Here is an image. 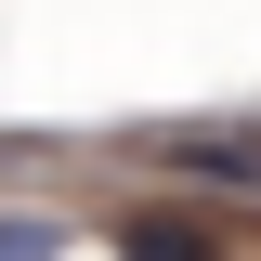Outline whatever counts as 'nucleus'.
<instances>
[{
	"instance_id": "f03ea898",
	"label": "nucleus",
	"mask_w": 261,
	"mask_h": 261,
	"mask_svg": "<svg viewBox=\"0 0 261 261\" xmlns=\"http://www.w3.org/2000/svg\"><path fill=\"white\" fill-rule=\"evenodd\" d=\"M0 261H53V222H27V209H0Z\"/></svg>"
},
{
	"instance_id": "f257e3e1",
	"label": "nucleus",
	"mask_w": 261,
	"mask_h": 261,
	"mask_svg": "<svg viewBox=\"0 0 261 261\" xmlns=\"http://www.w3.org/2000/svg\"><path fill=\"white\" fill-rule=\"evenodd\" d=\"M183 170H196V183H235V196H261V144H248V130H196V144H183Z\"/></svg>"
},
{
	"instance_id": "7ed1b4c3",
	"label": "nucleus",
	"mask_w": 261,
	"mask_h": 261,
	"mask_svg": "<svg viewBox=\"0 0 261 261\" xmlns=\"http://www.w3.org/2000/svg\"><path fill=\"white\" fill-rule=\"evenodd\" d=\"M130 261H196V235L183 222H130Z\"/></svg>"
}]
</instances>
